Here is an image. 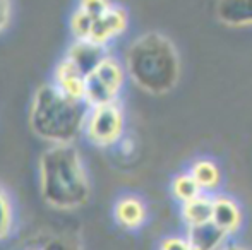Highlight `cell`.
Here are the masks:
<instances>
[{
  "label": "cell",
  "mask_w": 252,
  "mask_h": 250,
  "mask_svg": "<svg viewBox=\"0 0 252 250\" xmlns=\"http://www.w3.org/2000/svg\"><path fill=\"white\" fill-rule=\"evenodd\" d=\"M158 250H192L186 233L166 235L158 244Z\"/></svg>",
  "instance_id": "d6986e66"
},
{
  "label": "cell",
  "mask_w": 252,
  "mask_h": 250,
  "mask_svg": "<svg viewBox=\"0 0 252 250\" xmlns=\"http://www.w3.org/2000/svg\"><path fill=\"white\" fill-rule=\"evenodd\" d=\"M94 17L81 10L79 7L74 9V12L69 17V31L74 40H90L91 31H93Z\"/></svg>",
  "instance_id": "e0dca14e"
},
{
  "label": "cell",
  "mask_w": 252,
  "mask_h": 250,
  "mask_svg": "<svg viewBox=\"0 0 252 250\" xmlns=\"http://www.w3.org/2000/svg\"><path fill=\"white\" fill-rule=\"evenodd\" d=\"M189 171L196 178V182L199 184V187L204 194L213 195V194L220 192V189L223 185V171L213 158H197V160H194L189 167Z\"/></svg>",
  "instance_id": "4fadbf2b"
},
{
  "label": "cell",
  "mask_w": 252,
  "mask_h": 250,
  "mask_svg": "<svg viewBox=\"0 0 252 250\" xmlns=\"http://www.w3.org/2000/svg\"><path fill=\"white\" fill-rule=\"evenodd\" d=\"M16 230V207L9 190L0 184V244L9 240Z\"/></svg>",
  "instance_id": "2e32d148"
},
{
  "label": "cell",
  "mask_w": 252,
  "mask_h": 250,
  "mask_svg": "<svg viewBox=\"0 0 252 250\" xmlns=\"http://www.w3.org/2000/svg\"><path fill=\"white\" fill-rule=\"evenodd\" d=\"M127 79L129 77L124 62L110 54L86 76L84 103L91 108L119 101Z\"/></svg>",
  "instance_id": "5b68a950"
},
{
  "label": "cell",
  "mask_w": 252,
  "mask_h": 250,
  "mask_svg": "<svg viewBox=\"0 0 252 250\" xmlns=\"http://www.w3.org/2000/svg\"><path fill=\"white\" fill-rule=\"evenodd\" d=\"M50 83L62 94L76 101H84L86 94V74L74 65L67 57H62L53 67Z\"/></svg>",
  "instance_id": "9c48e42d"
},
{
  "label": "cell",
  "mask_w": 252,
  "mask_h": 250,
  "mask_svg": "<svg viewBox=\"0 0 252 250\" xmlns=\"http://www.w3.org/2000/svg\"><path fill=\"white\" fill-rule=\"evenodd\" d=\"M184 233H186L192 250H220L232 240L213 221L199 224V226L187 228Z\"/></svg>",
  "instance_id": "7c38bea8"
},
{
  "label": "cell",
  "mask_w": 252,
  "mask_h": 250,
  "mask_svg": "<svg viewBox=\"0 0 252 250\" xmlns=\"http://www.w3.org/2000/svg\"><path fill=\"white\" fill-rule=\"evenodd\" d=\"M113 221L122 230L137 231L146 224L150 211L144 202V199L137 194H122L113 202Z\"/></svg>",
  "instance_id": "52a82bcc"
},
{
  "label": "cell",
  "mask_w": 252,
  "mask_h": 250,
  "mask_svg": "<svg viewBox=\"0 0 252 250\" xmlns=\"http://www.w3.org/2000/svg\"><path fill=\"white\" fill-rule=\"evenodd\" d=\"M244 209L240 202L233 195L225 192L213 194V213L211 221L225 231L230 238L237 237L244 226Z\"/></svg>",
  "instance_id": "8992f818"
},
{
  "label": "cell",
  "mask_w": 252,
  "mask_h": 250,
  "mask_svg": "<svg viewBox=\"0 0 252 250\" xmlns=\"http://www.w3.org/2000/svg\"><path fill=\"white\" fill-rule=\"evenodd\" d=\"M45 249L47 250H77L69 242L62 240L60 237H47L45 238Z\"/></svg>",
  "instance_id": "44dd1931"
},
{
  "label": "cell",
  "mask_w": 252,
  "mask_h": 250,
  "mask_svg": "<svg viewBox=\"0 0 252 250\" xmlns=\"http://www.w3.org/2000/svg\"><path fill=\"white\" fill-rule=\"evenodd\" d=\"M220 250H251L249 247H246V245H242V244H237V242H232L230 240L228 244L225 245L223 249H220Z\"/></svg>",
  "instance_id": "7402d4cb"
},
{
  "label": "cell",
  "mask_w": 252,
  "mask_h": 250,
  "mask_svg": "<svg viewBox=\"0 0 252 250\" xmlns=\"http://www.w3.org/2000/svg\"><path fill=\"white\" fill-rule=\"evenodd\" d=\"M127 77L141 91L163 96L175 89L180 79V57L173 41L158 31L139 34L126 50Z\"/></svg>",
  "instance_id": "7a4b0ae2"
},
{
  "label": "cell",
  "mask_w": 252,
  "mask_h": 250,
  "mask_svg": "<svg viewBox=\"0 0 252 250\" xmlns=\"http://www.w3.org/2000/svg\"><path fill=\"white\" fill-rule=\"evenodd\" d=\"M12 19V0H0V34L9 28Z\"/></svg>",
  "instance_id": "ffe728a7"
},
{
  "label": "cell",
  "mask_w": 252,
  "mask_h": 250,
  "mask_svg": "<svg viewBox=\"0 0 252 250\" xmlns=\"http://www.w3.org/2000/svg\"><path fill=\"white\" fill-rule=\"evenodd\" d=\"M108 47H101L91 40H74L63 57L77 65L84 74H90L103 58L108 57Z\"/></svg>",
  "instance_id": "30bf717a"
},
{
  "label": "cell",
  "mask_w": 252,
  "mask_h": 250,
  "mask_svg": "<svg viewBox=\"0 0 252 250\" xmlns=\"http://www.w3.org/2000/svg\"><path fill=\"white\" fill-rule=\"evenodd\" d=\"M83 137L94 147H117L126 137V111L120 101L98 105L88 110Z\"/></svg>",
  "instance_id": "277c9868"
},
{
  "label": "cell",
  "mask_w": 252,
  "mask_h": 250,
  "mask_svg": "<svg viewBox=\"0 0 252 250\" xmlns=\"http://www.w3.org/2000/svg\"><path fill=\"white\" fill-rule=\"evenodd\" d=\"M129 28V14L122 5L113 3L98 19H94L90 40L101 47H108L113 40L120 38Z\"/></svg>",
  "instance_id": "ba28073f"
},
{
  "label": "cell",
  "mask_w": 252,
  "mask_h": 250,
  "mask_svg": "<svg viewBox=\"0 0 252 250\" xmlns=\"http://www.w3.org/2000/svg\"><path fill=\"white\" fill-rule=\"evenodd\" d=\"M88 107L62 94L52 83L34 91L30 105V127L38 139L52 144H76L83 136Z\"/></svg>",
  "instance_id": "3957f363"
},
{
  "label": "cell",
  "mask_w": 252,
  "mask_h": 250,
  "mask_svg": "<svg viewBox=\"0 0 252 250\" xmlns=\"http://www.w3.org/2000/svg\"><path fill=\"white\" fill-rule=\"evenodd\" d=\"M213 213V195L201 194L187 202L179 204V216L184 228L199 226V224L209 223Z\"/></svg>",
  "instance_id": "5bb4252c"
},
{
  "label": "cell",
  "mask_w": 252,
  "mask_h": 250,
  "mask_svg": "<svg viewBox=\"0 0 252 250\" xmlns=\"http://www.w3.org/2000/svg\"><path fill=\"white\" fill-rule=\"evenodd\" d=\"M216 17L226 28H252V0H218Z\"/></svg>",
  "instance_id": "8fae6325"
},
{
  "label": "cell",
  "mask_w": 252,
  "mask_h": 250,
  "mask_svg": "<svg viewBox=\"0 0 252 250\" xmlns=\"http://www.w3.org/2000/svg\"><path fill=\"white\" fill-rule=\"evenodd\" d=\"M38 189L55 211H77L91 199V178L76 144H52L38 160Z\"/></svg>",
  "instance_id": "6da1fadb"
},
{
  "label": "cell",
  "mask_w": 252,
  "mask_h": 250,
  "mask_svg": "<svg viewBox=\"0 0 252 250\" xmlns=\"http://www.w3.org/2000/svg\"><path fill=\"white\" fill-rule=\"evenodd\" d=\"M112 5H113L112 0H77L76 7H79L81 10L90 14L94 19H98V17L103 16Z\"/></svg>",
  "instance_id": "ac0fdd59"
},
{
  "label": "cell",
  "mask_w": 252,
  "mask_h": 250,
  "mask_svg": "<svg viewBox=\"0 0 252 250\" xmlns=\"http://www.w3.org/2000/svg\"><path fill=\"white\" fill-rule=\"evenodd\" d=\"M204 194L199 187V184L196 182V178L190 175L189 170L180 171L170 182V195L173 197L177 204L187 202V200L194 199V197Z\"/></svg>",
  "instance_id": "9a60e30c"
}]
</instances>
